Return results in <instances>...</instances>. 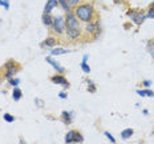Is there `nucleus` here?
<instances>
[{"label": "nucleus", "instance_id": "1", "mask_svg": "<svg viewBox=\"0 0 154 144\" xmlns=\"http://www.w3.org/2000/svg\"><path fill=\"white\" fill-rule=\"evenodd\" d=\"M74 15L81 21L90 23L93 20V17H94V9H93V7L90 4H80V5H77Z\"/></svg>", "mask_w": 154, "mask_h": 144}, {"label": "nucleus", "instance_id": "2", "mask_svg": "<svg viewBox=\"0 0 154 144\" xmlns=\"http://www.w3.org/2000/svg\"><path fill=\"white\" fill-rule=\"evenodd\" d=\"M53 31L57 33V35H61L65 31V17L62 16H57V17H53Z\"/></svg>", "mask_w": 154, "mask_h": 144}, {"label": "nucleus", "instance_id": "3", "mask_svg": "<svg viewBox=\"0 0 154 144\" xmlns=\"http://www.w3.org/2000/svg\"><path fill=\"white\" fill-rule=\"evenodd\" d=\"M66 28H80V23L73 12H68L65 16V29Z\"/></svg>", "mask_w": 154, "mask_h": 144}, {"label": "nucleus", "instance_id": "4", "mask_svg": "<svg viewBox=\"0 0 154 144\" xmlns=\"http://www.w3.org/2000/svg\"><path fill=\"white\" fill-rule=\"evenodd\" d=\"M50 80H52L54 84H61V86H64L65 88H68V87H69V83H68V80H66V79L64 78L61 74L52 76V78H50Z\"/></svg>", "mask_w": 154, "mask_h": 144}, {"label": "nucleus", "instance_id": "5", "mask_svg": "<svg viewBox=\"0 0 154 144\" xmlns=\"http://www.w3.org/2000/svg\"><path fill=\"white\" fill-rule=\"evenodd\" d=\"M66 35H68V38L72 40H76L78 39L81 36V29L80 28H66Z\"/></svg>", "mask_w": 154, "mask_h": 144}, {"label": "nucleus", "instance_id": "6", "mask_svg": "<svg viewBox=\"0 0 154 144\" xmlns=\"http://www.w3.org/2000/svg\"><path fill=\"white\" fill-rule=\"evenodd\" d=\"M127 15L131 16V19H133V21H134L135 24H141L143 20L146 19V15H142V13H134V12H131V11H127Z\"/></svg>", "mask_w": 154, "mask_h": 144}, {"label": "nucleus", "instance_id": "7", "mask_svg": "<svg viewBox=\"0 0 154 144\" xmlns=\"http://www.w3.org/2000/svg\"><path fill=\"white\" fill-rule=\"evenodd\" d=\"M85 31L88 32V33H94V38H96L97 35H98V28H97V24L93 23V21H90V23H86V27H85Z\"/></svg>", "mask_w": 154, "mask_h": 144}, {"label": "nucleus", "instance_id": "8", "mask_svg": "<svg viewBox=\"0 0 154 144\" xmlns=\"http://www.w3.org/2000/svg\"><path fill=\"white\" fill-rule=\"evenodd\" d=\"M57 5H58L57 0H48L45 4V7H44V13H50V11L54 9Z\"/></svg>", "mask_w": 154, "mask_h": 144}, {"label": "nucleus", "instance_id": "9", "mask_svg": "<svg viewBox=\"0 0 154 144\" xmlns=\"http://www.w3.org/2000/svg\"><path fill=\"white\" fill-rule=\"evenodd\" d=\"M45 60H46V62H48V63H49L50 66L53 67V68H54V70H56V71H57V72H60V74H61V72H64V68H62V67H60V66H58V63H57V62H54V60H53V59H52V58H49V56H46V58H45Z\"/></svg>", "mask_w": 154, "mask_h": 144}, {"label": "nucleus", "instance_id": "10", "mask_svg": "<svg viewBox=\"0 0 154 144\" xmlns=\"http://www.w3.org/2000/svg\"><path fill=\"white\" fill-rule=\"evenodd\" d=\"M70 51L68 50H64V48H53L50 51V55L52 56H57V55H64V54H69Z\"/></svg>", "mask_w": 154, "mask_h": 144}, {"label": "nucleus", "instance_id": "11", "mask_svg": "<svg viewBox=\"0 0 154 144\" xmlns=\"http://www.w3.org/2000/svg\"><path fill=\"white\" fill-rule=\"evenodd\" d=\"M42 23L45 25H52L53 24V17L49 13H42Z\"/></svg>", "mask_w": 154, "mask_h": 144}, {"label": "nucleus", "instance_id": "12", "mask_svg": "<svg viewBox=\"0 0 154 144\" xmlns=\"http://www.w3.org/2000/svg\"><path fill=\"white\" fill-rule=\"evenodd\" d=\"M133 132H134V131H133L131 128H126V129H123L122 132H121V137L126 140V139H129V137H130L131 135H133Z\"/></svg>", "mask_w": 154, "mask_h": 144}, {"label": "nucleus", "instance_id": "13", "mask_svg": "<svg viewBox=\"0 0 154 144\" xmlns=\"http://www.w3.org/2000/svg\"><path fill=\"white\" fill-rule=\"evenodd\" d=\"M61 117H62V120H64V123H66V124H70V123H72L70 112H66V111H64V112L61 113Z\"/></svg>", "mask_w": 154, "mask_h": 144}, {"label": "nucleus", "instance_id": "14", "mask_svg": "<svg viewBox=\"0 0 154 144\" xmlns=\"http://www.w3.org/2000/svg\"><path fill=\"white\" fill-rule=\"evenodd\" d=\"M58 4L61 5V8L64 9V11L68 13V12H70V7H69V4H68V1L66 0H57Z\"/></svg>", "mask_w": 154, "mask_h": 144}, {"label": "nucleus", "instance_id": "15", "mask_svg": "<svg viewBox=\"0 0 154 144\" xmlns=\"http://www.w3.org/2000/svg\"><path fill=\"white\" fill-rule=\"evenodd\" d=\"M17 71H19V68H17V67L9 68V70H7V74H5V76H7L8 79H12V76H15V75L17 74Z\"/></svg>", "mask_w": 154, "mask_h": 144}, {"label": "nucleus", "instance_id": "16", "mask_svg": "<svg viewBox=\"0 0 154 144\" xmlns=\"http://www.w3.org/2000/svg\"><path fill=\"white\" fill-rule=\"evenodd\" d=\"M137 94H138L139 96H150V97L154 96L153 91H149V90H138L137 91Z\"/></svg>", "mask_w": 154, "mask_h": 144}, {"label": "nucleus", "instance_id": "17", "mask_svg": "<svg viewBox=\"0 0 154 144\" xmlns=\"http://www.w3.org/2000/svg\"><path fill=\"white\" fill-rule=\"evenodd\" d=\"M84 141V137H82V135H81L80 132H74V136H73V143H77V144H81Z\"/></svg>", "mask_w": 154, "mask_h": 144}, {"label": "nucleus", "instance_id": "18", "mask_svg": "<svg viewBox=\"0 0 154 144\" xmlns=\"http://www.w3.org/2000/svg\"><path fill=\"white\" fill-rule=\"evenodd\" d=\"M56 42H57V40L54 39V38H48V39L42 43V46H46V47H53V46H56Z\"/></svg>", "mask_w": 154, "mask_h": 144}, {"label": "nucleus", "instance_id": "19", "mask_svg": "<svg viewBox=\"0 0 154 144\" xmlns=\"http://www.w3.org/2000/svg\"><path fill=\"white\" fill-rule=\"evenodd\" d=\"M21 96H23L21 91H20L19 88H15V90H13V94H12V97H13V100H20V99H21Z\"/></svg>", "mask_w": 154, "mask_h": 144}, {"label": "nucleus", "instance_id": "20", "mask_svg": "<svg viewBox=\"0 0 154 144\" xmlns=\"http://www.w3.org/2000/svg\"><path fill=\"white\" fill-rule=\"evenodd\" d=\"M74 132H76V131H69V132L66 133V136H65V143H73Z\"/></svg>", "mask_w": 154, "mask_h": 144}, {"label": "nucleus", "instance_id": "21", "mask_svg": "<svg viewBox=\"0 0 154 144\" xmlns=\"http://www.w3.org/2000/svg\"><path fill=\"white\" fill-rule=\"evenodd\" d=\"M81 68H82V71H84V72H86V74H89V72H90V67H89L85 62L81 63Z\"/></svg>", "mask_w": 154, "mask_h": 144}, {"label": "nucleus", "instance_id": "22", "mask_svg": "<svg viewBox=\"0 0 154 144\" xmlns=\"http://www.w3.org/2000/svg\"><path fill=\"white\" fill-rule=\"evenodd\" d=\"M4 120L8 121V123H12V121H15V117L12 116V115H9V113H5L4 115Z\"/></svg>", "mask_w": 154, "mask_h": 144}, {"label": "nucleus", "instance_id": "23", "mask_svg": "<svg viewBox=\"0 0 154 144\" xmlns=\"http://www.w3.org/2000/svg\"><path fill=\"white\" fill-rule=\"evenodd\" d=\"M88 91L89 92H94L96 91V87H94V84H93V82H90V80H88Z\"/></svg>", "mask_w": 154, "mask_h": 144}, {"label": "nucleus", "instance_id": "24", "mask_svg": "<svg viewBox=\"0 0 154 144\" xmlns=\"http://www.w3.org/2000/svg\"><path fill=\"white\" fill-rule=\"evenodd\" d=\"M68 4H69V7H76L77 4L80 3V0H66Z\"/></svg>", "mask_w": 154, "mask_h": 144}, {"label": "nucleus", "instance_id": "25", "mask_svg": "<svg viewBox=\"0 0 154 144\" xmlns=\"http://www.w3.org/2000/svg\"><path fill=\"white\" fill-rule=\"evenodd\" d=\"M13 67H16V64H15V62H13V60H9V62L5 64V68H7V70H9V68H13Z\"/></svg>", "mask_w": 154, "mask_h": 144}, {"label": "nucleus", "instance_id": "26", "mask_svg": "<svg viewBox=\"0 0 154 144\" xmlns=\"http://www.w3.org/2000/svg\"><path fill=\"white\" fill-rule=\"evenodd\" d=\"M19 83H20L19 79H9V84H11V86H15L16 87Z\"/></svg>", "mask_w": 154, "mask_h": 144}, {"label": "nucleus", "instance_id": "27", "mask_svg": "<svg viewBox=\"0 0 154 144\" xmlns=\"http://www.w3.org/2000/svg\"><path fill=\"white\" fill-rule=\"evenodd\" d=\"M0 4H1V5H4V8H5V9H8V8H9V1H8V0H0Z\"/></svg>", "mask_w": 154, "mask_h": 144}, {"label": "nucleus", "instance_id": "28", "mask_svg": "<svg viewBox=\"0 0 154 144\" xmlns=\"http://www.w3.org/2000/svg\"><path fill=\"white\" fill-rule=\"evenodd\" d=\"M105 136L108 137V139H109V140H110V141H112L113 144L116 143V139H114V137H113V136H112V135H110V133H109V132H105Z\"/></svg>", "mask_w": 154, "mask_h": 144}, {"label": "nucleus", "instance_id": "29", "mask_svg": "<svg viewBox=\"0 0 154 144\" xmlns=\"http://www.w3.org/2000/svg\"><path fill=\"white\" fill-rule=\"evenodd\" d=\"M147 17H151V19H154V8H150L149 9V13L146 15V19Z\"/></svg>", "mask_w": 154, "mask_h": 144}, {"label": "nucleus", "instance_id": "30", "mask_svg": "<svg viewBox=\"0 0 154 144\" xmlns=\"http://www.w3.org/2000/svg\"><path fill=\"white\" fill-rule=\"evenodd\" d=\"M150 84H151L150 80H145V82H143V86L146 87V88H147V87H150Z\"/></svg>", "mask_w": 154, "mask_h": 144}, {"label": "nucleus", "instance_id": "31", "mask_svg": "<svg viewBox=\"0 0 154 144\" xmlns=\"http://www.w3.org/2000/svg\"><path fill=\"white\" fill-rule=\"evenodd\" d=\"M58 96L61 97V99H66V94H65V92H60V94H58Z\"/></svg>", "mask_w": 154, "mask_h": 144}, {"label": "nucleus", "instance_id": "32", "mask_svg": "<svg viewBox=\"0 0 154 144\" xmlns=\"http://www.w3.org/2000/svg\"><path fill=\"white\" fill-rule=\"evenodd\" d=\"M86 59H88V55H84V58H82V62L86 63Z\"/></svg>", "mask_w": 154, "mask_h": 144}, {"label": "nucleus", "instance_id": "33", "mask_svg": "<svg viewBox=\"0 0 154 144\" xmlns=\"http://www.w3.org/2000/svg\"><path fill=\"white\" fill-rule=\"evenodd\" d=\"M150 54H151V58H154V48H151V51H150Z\"/></svg>", "mask_w": 154, "mask_h": 144}, {"label": "nucleus", "instance_id": "34", "mask_svg": "<svg viewBox=\"0 0 154 144\" xmlns=\"http://www.w3.org/2000/svg\"><path fill=\"white\" fill-rule=\"evenodd\" d=\"M19 144H25V143H24L23 140H20V143H19Z\"/></svg>", "mask_w": 154, "mask_h": 144}, {"label": "nucleus", "instance_id": "35", "mask_svg": "<svg viewBox=\"0 0 154 144\" xmlns=\"http://www.w3.org/2000/svg\"><path fill=\"white\" fill-rule=\"evenodd\" d=\"M151 8H154V3H153V4H151Z\"/></svg>", "mask_w": 154, "mask_h": 144}, {"label": "nucleus", "instance_id": "36", "mask_svg": "<svg viewBox=\"0 0 154 144\" xmlns=\"http://www.w3.org/2000/svg\"><path fill=\"white\" fill-rule=\"evenodd\" d=\"M153 133H154V131H153Z\"/></svg>", "mask_w": 154, "mask_h": 144}]
</instances>
